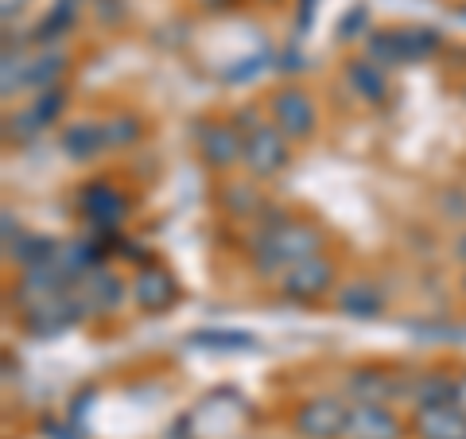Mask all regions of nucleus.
I'll use <instances>...</instances> for the list:
<instances>
[{
    "label": "nucleus",
    "instance_id": "1",
    "mask_svg": "<svg viewBox=\"0 0 466 439\" xmlns=\"http://www.w3.org/2000/svg\"><path fill=\"white\" fill-rule=\"evenodd\" d=\"M319 253H323V230L311 222H296V218L260 222L249 241V260L257 276H284L299 260H311Z\"/></svg>",
    "mask_w": 466,
    "mask_h": 439
},
{
    "label": "nucleus",
    "instance_id": "2",
    "mask_svg": "<svg viewBox=\"0 0 466 439\" xmlns=\"http://www.w3.org/2000/svg\"><path fill=\"white\" fill-rule=\"evenodd\" d=\"M440 51V36L431 27H392V32H377L366 43V58L381 70L416 63V58H431Z\"/></svg>",
    "mask_w": 466,
    "mask_h": 439
},
{
    "label": "nucleus",
    "instance_id": "3",
    "mask_svg": "<svg viewBox=\"0 0 466 439\" xmlns=\"http://www.w3.org/2000/svg\"><path fill=\"white\" fill-rule=\"evenodd\" d=\"M288 168V137L276 125L257 121L253 128H245V171L253 179H272Z\"/></svg>",
    "mask_w": 466,
    "mask_h": 439
},
{
    "label": "nucleus",
    "instance_id": "4",
    "mask_svg": "<svg viewBox=\"0 0 466 439\" xmlns=\"http://www.w3.org/2000/svg\"><path fill=\"white\" fill-rule=\"evenodd\" d=\"M272 125L280 128L288 140H308L315 137V125H319V109L308 90H276L272 94Z\"/></svg>",
    "mask_w": 466,
    "mask_h": 439
},
{
    "label": "nucleus",
    "instance_id": "5",
    "mask_svg": "<svg viewBox=\"0 0 466 439\" xmlns=\"http://www.w3.org/2000/svg\"><path fill=\"white\" fill-rule=\"evenodd\" d=\"M350 420V404L339 397H311L299 404L296 413V432L303 439H342Z\"/></svg>",
    "mask_w": 466,
    "mask_h": 439
},
{
    "label": "nucleus",
    "instance_id": "6",
    "mask_svg": "<svg viewBox=\"0 0 466 439\" xmlns=\"http://www.w3.org/2000/svg\"><path fill=\"white\" fill-rule=\"evenodd\" d=\"M198 156L207 159L214 171H229L245 164V133L233 125H222V121H207L198 125Z\"/></svg>",
    "mask_w": 466,
    "mask_h": 439
},
{
    "label": "nucleus",
    "instance_id": "7",
    "mask_svg": "<svg viewBox=\"0 0 466 439\" xmlns=\"http://www.w3.org/2000/svg\"><path fill=\"white\" fill-rule=\"evenodd\" d=\"M330 284H334V265L323 253L311 260H299L296 269H288L280 276V291L291 303H319L330 291Z\"/></svg>",
    "mask_w": 466,
    "mask_h": 439
},
{
    "label": "nucleus",
    "instance_id": "8",
    "mask_svg": "<svg viewBox=\"0 0 466 439\" xmlns=\"http://www.w3.org/2000/svg\"><path fill=\"white\" fill-rule=\"evenodd\" d=\"M400 393H408L400 385V377L381 370V365H361V370H354L346 377L350 404H389L392 397H400Z\"/></svg>",
    "mask_w": 466,
    "mask_h": 439
},
{
    "label": "nucleus",
    "instance_id": "9",
    "mask_svg": "<svg viewBox=\"0 0 466 439\" xmlns=\"http://www.w3.org/2000/svg\"><path fill=\"white\" fill-rule=\"evenodd\" d=\"M86 311H82V303L75 296V288L63 291V296H55L47 303H39L32 307V311H24V327L39 334V339H51V334H63L70 323H78Z\"/></svg>",
    "mask_w": 466,
    "mask_h": 439
},
{
    "label": "nucleus",
    "instance_id": "10",
    "mask_svg": "<svg viewBox=\"0 0 466 439\" xmlns=\"http://www.w3.org/2000/svg\"><path fill=\"white\" fill-rule=\"evenodd\" d=\"M179 300V284H175V276L159 265H144L133 281V303L140 307L144 315H164L167 307Z\"/></svg>",
    "mask_w": 466,
    "mask_h": 439
},
{
    "label": "nucleus",
    "instance_id": "11",
    "mask_svg": "<svg viewBox=\"0 0 466 439\" xmlns=\"http://www.w3.org/2000/svg\"><path fill=\"white\" fill-rule=\"evenodd\" d=\"M400 435H404V424L389 404H350L342 439H400Z\"/></svg>",
    "mask_w": 466,
    "mask_h": 439
},
{
    "label": "nucleus",
    "instance_id": "12",
    "mask_svg": "<svg viewBox=\"0 0 466 439\" xmlns=\"http://www.w3.org/2000/svg\"><path fill=\"white\" fill-rule=\"evenodd\" d=\"M78 207H82L86 222H90L94 230H116L125 222V214H128L125 195L116 191V187H109V183H86Z\"/></svg>",
    "mask_w": 466,
    "mask_h": 439
},
{
    "label": "nucleus",
    "instance_id": "13",
    "mask_svg": "<svg viewBox=\"0 0 466 439\" xmlns=\"http://www.w3.org/2000/svg\"><path fill=\"white\" fill-rule=\"evenodd\" d=\"M75 296H78V303H82V311H90V315H109V311H116V307H121V300H125V284H121V276L101 265V269H94L90 276H86V281L75 284Z\"/></svg>",
    "mask_w": 466,
    "mask_h": 439
},
{
    "label": "nucleus",
    "instance_id": "14",
    "mask_svg": "<svg viewBox=\"0 0 466 439\" xmlns=\"http://www.w3.org/2000/svg\"><path fill=\"white\" fill-rule=\"evenodd\" d=\"M412 428L420 439H466V413L459 404L416 408Z\"/></svg>",
    "mask_w": 466,
    "mask_h": 439
},
{
    "label": "nucleus",
    "instance_id": "15",
    "mask_svg": "<svg viewBox=\"0 0 466 439\" xmlns=\"http://www.w3.org/2000/svg\"><path fill=\"white\" fill-rule=\"evenodd\" d=\"M334 303H339V311L350 319H377L385 311V291L373 281H350L339 288Z\"/></svg>",
    "mask_w": 466,
    "mask_h": 439
},
{
    "label": "nucleus",
    "instance_id": "16",
    "mask_svg": "<svg viewBox=\"0 0 466 439\" xmlns=\"http://www.w3.org/2000/svg\"><path fill=\"white\" fill-rule=\"evenodd\" d=\"M106 148H109L106 125H97V121H75L63 133V152L75 159V164H90V159H97Z\"/></svg>",
    "mask_w": 466,
    "mask_h": 439
},
{
    "label": "nucleus",
    "instance_id": "17",
    "mask_svg": "<svg viewBox=\"0 0 466 439\" xmlns=\"http://www.w3.org/2000/svg\"><path fill=\"white\" fill-rule=\"evenodd\" d=\"M346 82L361 101H370V106H385L389 78H385L381 66L370 63V58H354V63H346Z\"/></svg>",
    "mask_w": 466,
    "mask_h": 439
},
{
    "label": "nucleus",
    "instance_id": "18",
    "mask_svg": "<svg viewBox=\"0 0 466 439\" xmlns=\"http://www.w3.org/2000/svg\"><path fill=\"white\" fill-rule=\"evenodd\" d=\"M63 109H66V94L58 90V86H51V90H39V97L32 101V109H27V113L20 117L24 133L32 137V133H39V128L55 125V121H58V113H63Z\"/></svg>",
    "mask_w": 466,
    "mask_h": 439
},
{
    "label": "nucleus",
    "instance_id": "19",
    "mask_svg": "<svg viewBox=\"0 0 466 439\" xmlns=\"http://www.w3.org/2000/svg\"><path fill=\"white\" fill-rule=\"evenodd\" d=\"M412 404H416V408L455 404V377H447V373H424V377H412Z\"/></svg>",
    "mask_w": 466,
    "mask_h": 439
},
{
    "label": "nucleus",
    "instance_id": "20",
    "mask_svg": "<svg viewBox=\"0 0 466 439\" xmlns=\"http://www.w3.org/2000/svg\"><path fill=\"white\" fill-rule=\"evenodd\" d=\"M55 253H58V241L43 238V233H24V238L12 245L5 257H8V260H16L20 269H35V265H51Z\"/></svg>",
    "mask_w": 466,
    "mask_h": 439
},
{
    "label": "nucleus",
    "instance_id": "21",
    "mask_svg": "<svg viewBox=\"0 0 466 439\" xmlns=\"http://www.w3.org/2000/svg\"><path fill=\"white\" fill-rule=\"evenodd\" d=\"M66 70V55L55 51V47H43L39 55L27 58V86H35V90H51V86L63 78Z\"/></svg>",
    "mask_w": 466,
    "mask_h": 439
},
{
    "label": "nucleus",
    "instance_id": "22",
    "mask_svg": "<svg viewBox=\"0 0 466 439\" xmlns=\"http://www.w3.org/2000/svg\"><path fill=\"white\" fill-rule=\"evenodd\" d=\"M75 20H78V5H66V0H55V8L47 12V16L39 20V27H35V39L47 47V43H55V39H63L70 27H75Z\"/></svg>",
    "mask_w": 466,
    "mask_h": 439
},
{
    "label": "nucleus",
    "instance_id": "23",
    "mask_svg": "<svg viewBox=\"0 0 466 439\" xmlns=\"http://www.w3.org/2000/svg\"><path fill=\"white\" fill-rule=\"evenodd\" d=\"M106 140H109V148H128V144L140 140V121L133 113L109 117V121H106Z\"/></svg>",
    "mask_w": 466,
    "mask_h": 439
},
{
    "label": "nucleus",
    "instance_id": "24",
    "mask_svg": "<svg viewBox=\"0 0 466 439\" xmlns=\"http://www.w3.org/2000/svg\"><path fill=\"white\" fill-rule=\"evenodd\" d=\"M222 207L233 210L238 218H245V214H253L260 207V191H253V183H233V187H226Z\"/></svg>",
    "mask_w": 466,
    "mask_h": 439
},
{
    "label": "nucleus",
    "instance_id": "25",
    "mask_svg": "<svg viewBox=\"0 0 466 439\" xmlns=\"http://www.w3.org/2000/svg\"><path fill=\"white\" fill-rule=\"evenodd\" d=\"M20 238H24V230H20V218L12 214V210H5V253H8V249L16 245Z\"/></svg>",
    "mask_w": 466,
    "mask_h": 439
},
{
    "label": "nucleus",
    "instance_id": "26",
    "mask_svg": "<svg viewBox=\"0 0 466 439\" xmlns=\"http://www.w3.org/2000/svg\"><path fill=\"white\" fill-rule=\"evenodd\" d=\"M440 207L451 210V218H462L466 214V199H462V191H451V195H443Z\"/></svg>",
    "mask_w": 466,
    "mask_h": 439
},
{
    "label": "nucleus",
    "instance_id": "27",
    "mask_svg": "<svg viewBox=\"0 0 466 439\" xmlns=\"http://www.w3.org/2000/svg\"><path fill=\"white\" fill-rule=\"evenodd\" d=\"M27 8V0H5V24H12V16H20Z\"/></svg>",
    "mask_w": 466,
    "mask_h": 439
},
{
    "label": "nucleus",
    "instance_id": "28",
    "mask_svg": "<svg viewBox=\"0 0 466 439\" xmlns=\"http://www.w3.org/2000/svg\"><path fill=\"white\" fill-rule=\"evenodd\" d=\"M455 404L466 413V373H462V377H455Z\"/></svg>",
    "mask_w": 466,
    "mask_h": 439
},
{
    "label": "nucleus",
    "instance_id": "29",
    "mask_svg": "<svg viewBox=\"0 0 466 439\" xmlns=\"http://www.w3.org/2000/svg\"><path fill=\"white\" fill-rule=\"evenodd\" d=\"M455 260H459V265H466V230L455 238Z\"/></svg>",
    "mask_w": 466,
    "mask_h": 439
},
{
    "label": "nucleus",
    "instance_id": "30",
    "mask_svg": "<svg viewBox=\"0 0 466 439\" xmlns=\"http://www.w3.org/2000/svg\"><path fill=\"white\" fill-rule=\"evenodd\" d=\"M202 5H210V8H229L233 0H202Z\"/></svg>",
    "mask_w": 466,
    "mask_h": 439
},
{
    "label": "nucleus",
    "instance_id": "31",
    "mask_svg": "<svg viewBox=\"0 0 466 439\" xmlns=\"http://www.w3.org/2000/svg\"><path fill=\"white\" fill-rule=\"evenodd\" d=\"M66 5H78V8H82V5H86V0H66Z\"/></svg>",
    "mask_w": 466,
    "mask_h": 439
},
{
    "label": "nucleus",
    "instance_id": "32",
    "mask_svg": "<svg viewBox=\"0 0 466 439\" xmlns=\"http://www.w3.org/2000/svg\"><path fill=\"white\" fill-rule=\"evenodd\" d=\"M462 291H466V276H462Z\"/></svg>",
    "mask_w": 466,
    "mask_h": 439
}]
</instances>
